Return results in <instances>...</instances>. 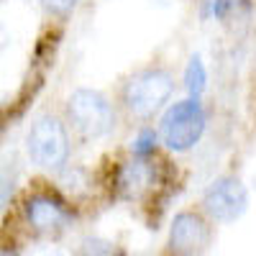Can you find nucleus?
Here are the masks:
<instances>
[{
    "label": "nucleus",
    "mask_w": 256,
    "mask_h": 256,
    "mask_svg": "<svg viewBox=\"0 0 256 256\" xmlns=\"http://www.w3.org/2000/svg\"><path fill=\"white\" fill-rule=\"evenodd\" d=\"M174 95V77L166 67L148 64L131 72L120 84V105L123 110L136 120H152L156 113L166 108Z\"/></svg>",
    "instance_id": "nucleus-1"
},
{
    "label": "nucleus",
    "mask_w": 256,
    "mask_h": 256,
    "mask_svg": "<svg viewBox=\"0 0 256 256\" xmlns=\"http://www.w3.org/2000/svg\"><path fill=\"white\" fill-rule=\"evenodd\" d=\"M26 154L31 164H36L38 169H44L49 174H62L72 154L67 120L56 113L38 116L26 134Z\"/></svg>",
    "instance_id": "nucleus-2"
},
{
    "label": "nucleus",
    "mask_w": 256,
    "mask_h": 256,
    "mask_svg": "<svg viewBox=\"0 0 256 256\" xmlns=\"http://www.w3.org/2000/svg\"><path fill=\"white\" fill-rule=\"evenodd\" d=\"M64 120L80 138L98 141L116 128V108L100 90L77 88L64 105Z\"/></svg>",
    "instance_id": "nucleus-3"
},
{
    "label": "nucleus",
    "mask_w": 256,
    "mask_h": 256,
    "mask_svg": "<svg viewBox=\"0 0 256 256\" xmlns=\"http://www.w3.org/2000/svg\"><path fill=\"white\" fill-rule=\"evenodd\" d=\"M205 128H208V116L200 98H187L166 108L159 123V138L169 152L184 154L200 144Z\"/></svg>",
    "instance_id": "nucleus-4"
},
{
    "label": "nucleus",
    "mask_w": 256,
    "mask_h": 256,
    "mask_svg": "<svg viewBox=\"0 0 256 256\" xmlns=\"http://www.w3.org/2000/svg\"><path fill=\"white\" fill-rule=\"evenodd\" d=\"M200 210L212 223H236L248 210V190L233 174L218 177L202 192Z\"/></svg>",
    "instance_id": "nucleus-5"
},
{
    "label": "nucleus",
    "mask_w": 256,
    "mask_h": 256,
    "mask_svg": "<svg viewBox=\"0 0 256 256\" xmlns=\"http://www.w3.org/2000/svg\"><path fill=\"white\" fill-rule=\"evenodd\" d=\"M212 244V220L202 210H180L169 226L166 248L177 256H195Z\"/></svg>",
    "instance_id": "nucleus-6"
},
{
    "label": "nucleus",
    "mask_w": 256,
    "mask_h": 256,
    "mask_svg": "<svg viewBox=\"0 0 256 256\" xmlns=\"http://www.w3.org/2000/svg\"><path fill=\"white\" fill-rule=\"evenodd\" d=\"M24 218L38 236L54 238L70 226L72 212L59 198L49 195V192H36V195H31L24 202Z\"/></svg>",
    "instance_id": "nucleus-7"
},
{
    "label": "nucleus",
    "mask_w": 256,
    "mask_h": 256,
    "mask_svg": "<svg viewBox=\"0 0 256 256\" xmlns=\"http://www.w3.org/2000/svg\"><path fill=\"white\" fill-rule=\"evenodd\" d=\"M152 184H154V169H152V164H148L146 156H136V159L126 162L120 166L118 187L123 192V198H128V200L141 198Z\"/></svg>",
    "instance_id": "nucleus-8"
},
{
    "label": "nucleus",
    "mask_w": 256,
    "mask_h": 256,
    "mask_svg": "<svg viewBox=\"0 0 256 256\" xmlns=\"http://www.w3.org/2000/svg\"><path fill=\"white\" fill-rule=\"evenodd\" d=\"M205 84H208L205 64H202V59L195 54V56H190V62H187V70H184V88H187L190 98H200V95L205 92Z\"/></svg>",
    "instance_id": "nucleus-9"
},
{
    "label": "nucleus",
    "mask_w": 256,
    "mask_h": 256,
    "mask_svg": "<svg viewBox=\"0 0 256 256\" xmlns=\"http://www.w3.org/2000/svg\"><path fill=\"white\" fill-rule=\"evenodd\" d=\"M80 0H38V6L44 8V13L54 16V18H67L74 8H77Z\"/></svg>",
    "instance_id": "nucleus-10"
},
{
    "label": "nucleus",
    "mask_w": 256,
    "mask_h": 256,
    "mask_svg": "<svg viewBox=\"0 0 256 256\" xmlns=\"http://www.w3.org/2000/svg\"><path fill=\"white\" fill-rule=\"evenodd\" d=\"M156 138H159V134L154 131V128H144L134 141V154L136 156H148L156 146Z\"/></svg>",
    "instance_id": "nucleus-11"
},
{
    "label": "nucleus",
    "mask_w": 256,
    "mask_h": 256,
    "mask_svg": "<svg viewBox=\"0 0 256 256\" xmlns=\"http://www.w3.org/2000/svg\"><path fill=\"white\" fill-rule=\"evenodd\" d=\"M113 244L108 241H98V238H84L80 246V254H113Z\"/></svg>",
    "instance_id": "nucleus-12"
},
{
    "label": "nucleus",
    "mask_w": 256,
    "mask_h": 256,
    "mask_svg": "<svg viewBox=\"0 0 256 256\" xmlns=\"http://www.w3.org/2000/svg\"><path fill=\"white\" fill-rule=\"evenodd\" d=\"M0 208H3V202H0Z\"/></svg>",
    "instance_id": "nucleus-13"
}]
</instances>
